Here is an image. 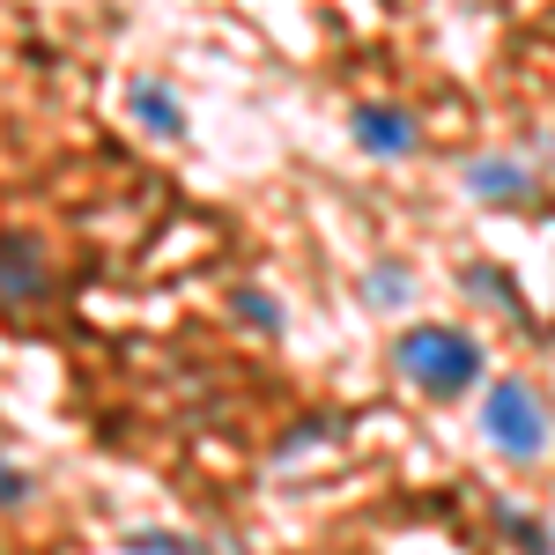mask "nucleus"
<instances>
[{"mask_svg": "<svg viewBox=\"0 0 555 555\" xmlns=\"http://www.w3.org/2000/svg\"><path fill=\"white\" fill-rule=\"evenodd\" d=\"M400 378L423 385L429 400H460L474 378H481V348L460 334V326H408L400 348H392Z\"/></svg>", "mask_w": 555, "mask_h": 555, "instance_id": "obj_1", "label": "nucleus"}, {"mask_svg": "<svg viewBox=\"0 0 555 555\" xmlns=\"http://www.w3.org/2000/svg\"><path fill=\"white\" fill-rule=\"evenodd\" d=\"M489 444L504 452V460H541L548 452V415H541V400L526 392L518 378H504V385H489Z\"/></svg>", "mask_w": 555, "mask_h": 555, "instance_id": "obj_2", "label": "nucleus"}, {"mask_svg": "<svg viewBox=\"0 0 555 555\" xmlns=\"http://www.w3.org/2000/svg\"><path fill=\"white\" fill-rule=\"evenodd\" d=\"M52 297V259H44L38 237L8 230L0 237V311H30V304Z\"/></svg>", "mask_w": 555, "mask_h": 555, "instance_id": "obj_3", "label": "nucleus"}, {"mask_svg": "<svg viewBox=\"0 0 555 555\" xmlns=\"http://www.w3.org/2000/svg\"><path fill=\"white\" fill-rule=\"evenodd\" d=\"M356 141H363L371 156H408V149H415V119L392 112V104H363V112H356Z\"/></svg>", "mask_w": 555, "mask_h": 555, "instance_id": "obj_4", "label": "nucleus"}, {"mask_svg": "<svg viewBox=\"0 0 555 555\" xmlns=\"http://www.w3.org/2000/svg\"><path fill=\"white\" fill-rule=\"evenodd\" d=\"M133 119L156 127V133H185V112H178L164 89H149V82H133Z\"/></svg>", "mask_w": 555, "mask_h": 555, "instance_id": "obj_5", "label": "nucleus"}, {"mask_svg": "<svg viewBox=\"0 0 555 555\" xmlns=\"http://www.w3.org/2000/svg\"><path fill=\"white\" fill-rule=\"evenodd\" d=\"M467 185L481 201H518V193H526V171H518V164H474Z\"/></svg>", "mask_w": 555, "mask_h": 555, "instance_id": "obj_6", "label": "nucleus"}, {"mask_svg": "<svg viewBox=\"0 0 555 555\" xmlns=\"http://www.w3.org/2000/svg\"><path fill=\"white\" fill-rule=\"evenodd\" d=\"M23 496H30V474H23V467H8V460H0V512H15Z\"/></svg>", "mask_w": 555, "mask_h": 555, "instance_id": "obj_7", "label": "nucleus"}, {"mask_svg": "<svg viewBox=\"0 0 555 555\" xmlns=\"http://www.w3.org/2000/svg\"><path fill=\"white\" fill-rule=\"evenodd\" d=\"M237 304H245V319H253V326H267V334L282 326V311H274V304L259 297V289H245V297H237Z\"/></svg>", "mask_w": 555, "mask_h": 555, "instance_id": "obj_8", "label": "nucleus"}, {"mask_svg": "<svg viewBox=\"0 0 555 555\" xmlns=\"http://www.w3.org/2000/svg\"><path fill=\"white\" fill-rule=\"evenodd\" d=\"M371 297H378V304H392V297H408V274H378V282H371Z\"/></svg>", "mask_w": 555, "mask_h": 555, "instance_id": "obj_9", "label": "nucleus"}]
</instances>
